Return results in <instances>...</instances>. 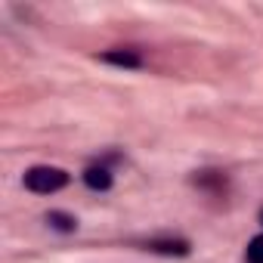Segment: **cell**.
I'll list each match as a JSON object with an SVG mask.
<instances>
[{"label": "cell", "instance_id": "6da1fadb", "mask_svg": "<svg viewBox=\"0 0 263 263\" xmlns=\"http://www.w3.org/2000/svg\"><path fill=\"white\" fill-rule=\"evenodd\" d=\"M68 183V174L59 171V167H31L25 174V186L37 195H50V192H59L62 186Z\"/></svg>", "mask_w": 263, "mask_h": 263}, {"label": "cell", "instance_id": "7a4b0ae2", "mask_svg": "<svg viewBox=\"0 0 263 263\" xmlns=\"http://www.w3.org/2000/svg\"><path fill=\"white\" fill-rule=\"evenodd\" d=\"M146 248L155 254H167V257H186L189 254V241H183V238H152V241H146Z\"/></svg>", "mask_w": 263, "mask_h": 263}, {"label": "cell", "instance_id": "3957f363", "mask_svg": "<svg viewBox=\"0 0 263 263\" xmlns=\"http://www.w3.org/2000/svg\"><path fill=\"white\" fill-rule=\"evenodd\" d=\"M99 59L111 62V65H121V68H140L143 65L137 50H105V53H99Z\"/></svg>", "mask_w": 263, "mask_h": 263}, {"label": "cell", "instance_id": "277c9868", "mask_svg": "<svg viewBox=\"0 0 263 263\" xmlns=\"http://www.w3.org/2000/svg\"><path fill=\"white\" fill-rule=\"evenodd\" d=\"M84 183L90 189H96V192H105L111 186V171L108 167H87L84 171Z\"/></svg>", "mask_w": 263, "mask_h": 263}, {"label": "cell", "instance_id": "5b68a950", "mask_svg": "<svg viewBox=\"0 0 263 263\" xmlns=\"http://www.w3.org/2000/svg\"><path fill=\"white\" fill-rule=\"evenodd\" d=\"M195 186L211 189V192H223V189H226V177H223L220 171H201V174L195 177Z\"/></svg>", "mask_w": 263, "mask_h": 263}, {"label": "cell", "instance_id": "8992f818", "mask_svg": "<svg viewBox=\"0 0 263 263\" xmlns=\"http://www.w3.org/2000/svg\"><path fill=\"white\" fill-rule=\"evenodd\" d=\"M47 223H50L53 229H59V232H74V229H78V220L68 217V214H62V211H50V214H47Z\"/></svg>", "mask_w": 263, "mask_h": 263}, {"label": "cell", "instance_id": "52a82bcc", "mask_svg": "<svg viewBox=\"0 0 263 263\" xmlns=\"http://www.w3.org/2000/svg\"><path fill=\"white\" fill-rule=\"evenodd\" d=\"M248 263H263V235L251 238V245H248Z\"/></svg>", "mask_w": 263, "mask_h": 263}, {"label": "cell", "instance_id": "ba28073f", "mask_svg": "<svg viewBox=\"0 0 263 263\" xmlns=\"http://www.w3.org/2000/svg\"><path fill=\"white\" fill-rule=\"evenodd\" d=\"M260 223H263V211H260Z\"/></svg>", "mask_w": 263, "mask_h": 263}]
</instances>
